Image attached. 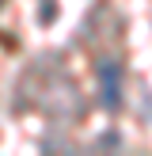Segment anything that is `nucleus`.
Listing matches in <instances>:
<instances>
[{
    "label": "nucleus",
    "mask_w": 152,
    "mask_h": 156,
    "mask_svg": "<svg viewBox=\"0 0 152 156\" xmlns=\"http://www.w3.org/2000/svg\"><path fill=\"white\" fill-rule=\"evenodd\" d=\"M99 80H103V107L118 111V103H122V73H118V65L103 61L99 65Z\"/></svg>",
    "instance_id": "f257e3e1"
}]
</instances>
